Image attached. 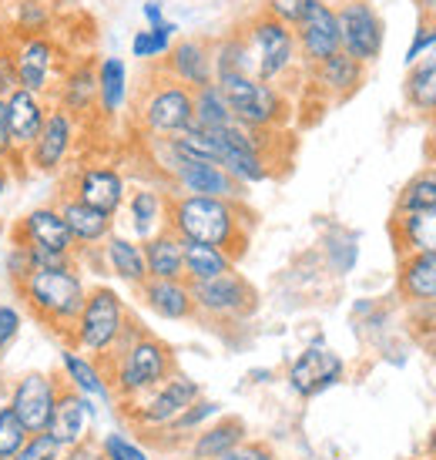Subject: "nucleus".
Segmentation results:
<instances>
[{
	"instance_id": "f257e3e1",
	"label": "nucleus",
	"mask_w": 436,
	"mask_h": 460,
	"mask_svg": "<svg viewBox=\"0 0 436 460\" xmlns=\"http://www.w3.org/2000/svg\"><path fill=\"white\" fill-rule=\"evenodd\" d=\"M168 229L175 232L181 243L218 245L239 262L249 249L252 229H256V212L249 208V202H231V199L171 195Z\"/></svg>"
},
{
	"instance_id": "f03ea898",
	"label": "nucleus",
	"mask_w": 436,
	"mask_h": 460,
	"mask_svg": "<svg viewBox=\"0 0 436 460\" xmlns=\"http://www.w3.org/2000/svg\"><path fill=\"white\" fill-rule=\"evenodd\" d=\"M21 306L48 326L54 336H65L74 326L77 313L88 299V282L81 276V266H61V269H34L17 289Z\"/></svg>"
},
{
	"instance_id": "7ed1b4c3",
	"label": "nucleus",
	"mask_w": 436,
	"mask_h": 460,
	"mask_svg": "<svg viewBox=\"0 0 436 460\" xmlns=\"http://www.w3.org/2000/svg\"><path fill=\"white\" fill-rule=\"evenodd\" d=\"M104 373H108L115 403H131L158 384H165L171 373H179V359L161 336L144 330L104 359Z\"/></svg>"
},
{
	"instance_id": "20e7f679",
	"label": "nucleus",
	"mask_w": 436,
	"mask_h": 460,
	"mask_svg": "<svg viewBox=\"0 0 436 460\" xmlns=\"http://www.w3.org/2000/svg\"><path fill=\"white\" fill-rule=\"evenodd\" d=\"M128 320L131 309L118 289H111V286H88V299H84L74 326L67 332V346H74V349L104 363L118 346V340H121Z\"/></svg>"
},
{
	"instance_id": "39448f33",
	"label": "nucleus",
	"mask_w": 436,
	"mask_h": 460,
	"mask_svg": "<svg viewBox=\"0 0 436 460\" xmlns=\"http://www.w3.org/2000/svg\"><path fill=\"white\" fill-rule=\"evenodd\" d=\"M242 38L249 44V58H252V75L266 84H279L283 88L292 75L302 71L299 61V44H295L292 27L269 17L266 11H256L242 27Z\"/></svg>"
},
{
	"instance_id": "423d86ee",
	"label": "nucleus",
	"mask_w": 436,
	"mask_h": 460,
	"mask_svg": "<svg viewBox=\"0 0 436 460\" xmlns=\"http://www.w3.org/2000/svg\"><path fill=\"white\" fill-rule=\"evenodd\" d=\"M215 84L229 98L235 121L245 128L283 131L292 118V102L279 84H266L256 75H218Z\"/></svg>"
},
{
	"instance_id": "0eeeda50",
	"label": "nucleus",
	"mask_w": 436,
	"mask_h": 460,
	"mask_svg": "<svg viewBox=\"0 0 436 460\" xmlns=\"http://www.w3.org/2000/svg\"><path fill=\"white\" fill-rule=\"evenodd\" d=\"M198 396H205L202 394V384L192 380L188 373L179 370L171 373L165 384H158L154 390L142 394L138 400H131V403H118V407H121V417L128 420V427L135 434L158 440L185 410L192 407Z\"/></svg>"
},
{
	"instance_id": "6e6552de",
	"label": "nucleus",
	"mask_w": 436,
	"mask_h": 460,
	"mask_svg": "<svg viewBox=\"0 0 436 460\" xmlns=\"http://www.w3.org/2000/svg\"><path fill=\"white\" fill-rule=\"evenodd\" d=\"M135 118H138V128L152 141L175 138V135L195 125L192 91L158 71L148 81V88L142 91L138 104H135Z\"/></svg>"
},
{
	"instance_id": "1a4fd4ad",
	"label": "nucleus",
	"mask_w": 436,
	"mask_h": 460,
	"mask_svg": "<svg viewBox=\"0 0 436 460\" xmlns=\"http://www.w3.org/2000/svg\"><path fill=\"white\" fill-rule=\"evenodd\" d=\"M195 320L218 323V326H231V323H245L258 309L256 286L245 279L239 269H231L225 276L208 282H195Z\"/></svg>"
},
{
	"instance_id": "9d476101",
	"label": "nucleus",
	"mask_w": 436,
	"mask_h": 460,
	"mask_svg": "<svg viewBox=\"0 0 436 460\" xmlns=\"http://www.w3.org/2000/svg\"><path fill=\"white\" fill-rule=\"evenodd\" d=\"M13 67H17V84L31 94H40L51 102V91L57 84L61 71L67 67V58L61 48L51 40V34H38V38H17L11 40Z\"/></svg>"
},
{
	"instance_id": "9b49d317",
	"label": "nucleus",
	"mask_w": 436,
	"mask_h": 460,
	"mask_svg": "<svg viewBox=\"0 0 436 460\" xmlns=\"http://www.w3.org/2000/svg\"><path fill=\"white\" fill-rule=\"evenodd\" d=\"M336 17H339L343 54L356 58L366 67L372 61H379L386 44V24L379 11L372 7V0H339L336 4Z\"/></svg>"
},
{
	"instance_id": "f8f14e48",
	"label": "nucleus",
	"mask_w": 436,
	"mask_h": 460,
	"mask_svg": "<svg viewBox=\"0 0 436 460\" xmlns=\"http://www.w3.org/2000/svg\"><path fill=\"white\" fill-rule=\"evenodd\" d=\"M61 390H65V380L54 370H27L11 384L7 407L21 417L27 434H44Z\"/></svg>"
},
{
	"instance_id": "ddd939ff",
	"label": "nucleus",
	"mask_w": 436,
	"mask_h": 460,
	"mask_svg": "<svg viewBox=\"0 0 436 460\" xmlns=\"http://www.w3.org/2000/svg\"><path fill=\"white\" fill-rule=\"evenodd\" d=\"M292 34H295V44H299V61H302V67L322 65L326 58L343 51L336 0H306L299 21L292 24Z\"/></svg>"
},
{
	"instance_id": "4468645a",
	"label": "nucleus",
	"mask_w": 436,
	"mask_h": 460,
	"mask_svg": "<svg viewBox=\"0 0 436 460\" xmlns=\"http://www.w3.org/2000/svg\"><path fill=\"white\" fill-rule=\"evenodd\" d=\"M77 138H81V121L51 104L44 128H40V135L34 138V145L27 148V155L21 162L31 172H38V175H57L71 162Z\"/></svg>"
},
{
	"instance_id": "2eb2a0df",
	"label": "nucleus",
	"mask_w": 436,
	"mask_h": 460,
	"mask_svg": "<svg viewBox=\"0 0 436 460\" xmlns=\"http://www.w3.org/2000/svg\"><path fill=\"white\" fill-rule=\"evenodd\" d=\"M346 380V363L339 353H333L329 346L316 340V343H309L299 357L289 363V370H285V384L292 390L299 400H316L322 396L326 390H333Z\"/></svg>"
},
{
	"instance_id": "dca6fc26",
	"label": "nucleus",
	"mask_w": 436,
	"mask_h": 460,
	"mask_svg": "<svg viewBox=\"0 0 436 460\" xmlns=\"http://www.w3.org/2000/svg\"><path fill=\"white\" fill-rule=\"evenodd\" d=\"M11 243L24 245V249H40V252H57V256H74V239L67 232L65 218L57 202H44L27 208L24 216L11 226Z\"/></svg>"
},
{
	"instance_id": "f3484780",
	"label": "nucleus",
	"mask_w": 436,
	"mask_h": 460,
	"mask_svg": "<svg viewBox=\"0 0 436 460\" xmlns=\"http://www.w3.org/2000/svg\"><path fill=\"white\" fill-rule=\"evenodd\" d=\"M131 181L128 175L115 165H81L74 168V175L67 179V195H74L77 202L91 205L98 212H108V216H121L125 208V199H128Z\"/></svg>"
},
{
	"instance_id": "a211bd4d",
	"label": "nucleus",
	"mask_w": 436,
	"mask_h": 460,
	"mask_svg": "<svg viewBox=\"0 0 436 460\" xmlns=\"http://www.w3.org/2000/svg\"><path fill=\"white\" fill-rule=\"evenodd\" d=\"M168 208H171V192L161 179L158 181H138L128 189V199H125V226H128V235L138 239V243H148L152 235L168 229Z\"/></svg>"
},
{
	"instance_id": "6ab92c4d",
	"label": "nucleus",
	"mask_w": 436,
	"mask_h": 460,
	"mask_svg": "<svg viewBox=\"0 0 436 460\" xmlns=\"http://www.w3.org/2000/svg\"><path fill=\"white\" fill-rule=\"evenodd\" d=\"M101 403H94L88 396L74 394V390H61L57 403H54V413L48 420V434L61 450L74 447V444H84L94 437V423L101 417Z\"/></svg>"
},
{
	"instance_id": "aec40b11",
	"label": "nucleus",
	"mask_w": 436,
	"mask_h": 460,
	"mask_svg": "<svg viewBox=\"0 0 436 460\" xmlns=\"http://www.w3.org/2000/svg\"><path fill=\"white\" fill-rule=\"evenodd\" d=\"M165 77L198 91L215 81V61H212V40L205 38H179L158 67Z\"/></svg>"
},
{
	"instance_id": "412c9836",
	"label": "nucleus",
	"mask_w": 436,
	"mask_h": 460,
	"mask_svg": "<svg viewBox=\"0 0 436 460\" xmlns=\"http://www.w3.org/2000/svg\"><path fill=\"white\" fill-rule=\"evenodd\" d=\"M302 75L309 81V91H316L319 98L326 102H349L356 91L366 84V65H360L356 58H349V54H333V58H326L322 65H312V67H302Z\"/></svg>"
},
{
	"instance_id": "4be33fe9",
	"label": "nucleus",
	"mask_w": 436,
	"mask_h": 460,
	"mask_svg": "<svg viewBox=\"0 0 436 460\" xmlns=\"http://www.w3.org/2000/svg\"><path fill=\"white\" fill-rule=\"evenodd\" d=\"M51 104L74 115L77 121H84L91 111H98V65L88 58L67 65L51 91Z\"/></svg>"
},
{
	"instance_id": "5701e85b",
	"label": "nucleus",
	"mask_w": 436,
	"mask_h": 460,
	"mask_svg": "<svg viewBox=\"0 0 436 460\" xmlns=\"http://www.w3.org/2000/svg\"><path fill=\"white\" fill-rule=\"evenodd\" d=\"M57 376L65 380L67 390L88 396L94 403H108V407L115 403L108 373H104V363L88 357V353H81V349H74V346L65 343V349L57 353Z\"/></svg>"
},
{
	"instance_id": "b1692460",
	"label": "nucleus",
	"mask_w": 436,
	"mask_h": 460,
	"mask_svg": "<svg viewBox=\"0 0 436 460\" xmlns=\"http://www.w3.org/2000/svg\"><path fill=\"white\" fill-rule=\"evenodd\" d=\"M48 111H51V102L40 98V94H31V91H24V88H17L13 94L4 98V115H7V131H11L17 162L24 158L27 148H31L34 138L40 135L44 121H48Z\"/></svg>"
},
{
	"instance_id": "393cba45",
	"label": "nucleus",
	"mask_w": 436,
	"mask_h": 460,
	"mask_svg": "<svg viewBox=\"0 0 436 460\" xmlns=\"http://www.w3.org/2000/svg\"><path fill=\"white\" fill-rule=\"evenodd\" d=\"M57 208H61V218H65L71 239H74L77 252H98L104 245V239L115 232V216L77 202L74 195H67V192L61 195V199H57Z\"/></svg>"
},
{
	"instance_id": "a878e982",
	"label": "nucleus",
	"mask_w": 436,
	"mask_h": 460,
	"mask_svg": "<svg viewBox=\"0 0 436 460\" xmlns=\"http://www.w3.org/2000/svg\"><path fill=\"white\" fill-rule=\"evenodd\" d=\"M142 306L168 323H185L195 320V299H192V282L185 279H148L144 286L135 289Z\"/></svg>"
},
{
	"instance_id": "bb28decb",
	"label": "nucleus",
	"mask_w": 436,
	"mask_h": 460,
	"mask_svg": "<svg viewBox=\"0 0 436 460\" xmlns=\"http://www.w3.org/2000/svg\"><path fill=\"white\" fill-rule=\"evenodd\" d=\"M242 440H249V427H245L242 417H231V413L225 417L222 413L185 444V454H188V460H222L229 457Z\"/></svg>"
},
{
	"instance_id": "cd10ccee",
	"label": "nucleus",
	"mask_w": 436,
	"mask_h": 460,
	"mask_svg": "<svg viewBox=\"0 0 436 460\" xmlns=\"http://www.w3.org/2000/svg\"><path fill=\"white\" fill-rule=\"evenodd\" d=\"M98 256H101V266L115 276L118 282H125L131 289H138L148 282V269H144V249L138 239H131L125 232H111L104 245L98 249Z\"/></svg>"
},
{
	"instance_id": "c85d7f7f",
	"label": "nucleus",
	"mask_w": 436,
	"mask_h": 460,
	"mask_svg": "<svg viewBox=\"0 0 436 460\" xmlns=\"http://www.w3.org/2000/svg\"><path fill=\"white\" fill-rule=\"evenodd\" d=\"M397 293H399V299H403V306L433 303L436 299V252L399 256Z\"/></svg>"
},
{
	"instance_id": "c756f323",
	"label": "nucleus",
	"mask_w": 436,
	"mask_h": 460,
	"mask_svg": "<svg viewBox=\"0 0 436 460\" xmlns=\"http://www.w3.org/2000/svg\"><path fill=\"white\" fill-rule=\"evenodd\" d=\"M389 232H393L397 256L436 252V208H430V212H410V216H393Z\"/></svg>"
},
{
	"instance_id": "7c9ffc66",
	"label": "nucleus",
	"mask_w": 436,
	"mask_h": 460,
	"mask_svg": "<svg viewBox=\"0 0 436 460\" xmlns=\"http://www.w3.org/2000/svg\"><path fill=\"white\" fill-rule=\"evenodd\" d=\"M131 94V75L128 65L115 58V54H104L98 61V111L104 118H118L125 111Z\"/></svg>"
},
{
	"instance_id": "2f4dec72",
	"label": "nucleus",
	"mask_w": 436,
	"mask_h": 460,
	"mask_svg": "<svg viewBox=\"0 0 436 460\" xmlns=\"http://www.w3.org/2000/svg\"><path fill=\"white\" fill-rule=\"evenodd\" d=\"M142 249L148 279H185V243L171 229L152 235Z\"/></svg>"
},
{
	"instance_id": "473e14b6",
	"label": "nucleus",
	"mask_w": 436,
	"mask_h": 460,
	"mask_svg": "<svg viewBox=\"0 0 436 460\" xmlns=\"http://www.w3.org/2000/svg\"><path fill=\"white\" fill-rule=\"evenodd\" d=\"M403 102L413 115L420 118H436V58H426L420 65L406 67L403 77Z\"/></svg>"
},
{
	"instance_id": "72a5a7b5",
	"label": "nucleus",
	"mask_w": 436,
	"mask_h": 460,
	"mask_svg": "<svg viewBox=\"0 0 436 460\" xmlns=\"http://www.w3.org/2000/svg\"><path fill=\"white\" fill-rule=\"evenodd\" d=\"M235 269V256H229L218 245L185 243V282H208Z\"/></svg>"
},
{
	"instance_id": "f704fd0d",
	"label": "nucleus",
	"mask_w": 436,
	"mask_h": 460,
	"mask_svg": "<svg viewBox=\"0 0 436 460\" xmlns=\"http://www.w3.org/2000/svg\"><path fill=\"white\" fill-rule=\"evenodd\" d=\"M192 102H195V128L202 131H225L231 125H239L235 115H231V104L229 98L222 94L215 81L205 84V88L192 91Z\"/></svg>"
},
{
	"instance_id": "c9c22d12",
	"label": "nucleus",
	"mask_w": 436,
	"mask_h": 460,
	"mask_svg": "<svg viewBox=\"0 0 436 460\" xmlns=\"http://www.w3.org/2000/svg\"><path fill=\"white\" fill-rule=\"evenodd\" d=\"M212 61H215V77L218 75H252L249 44H245L239 27L212 40Z\"/></svg>"
},
{
	"instance_id": "e433bc0d",
	"label": "nucleus",
	"mask_w": 436,
	"mask_h": 460,
	"mask_svg": "<svg viewBox=\"0 0 436 460\" xmlns=\"http://www.w3.org/2000/svg\"><path fill=\"white\" fill-rule=\"evenodd\" d=\"M179 40V24L175 21H161L154 27H142L131 34V58L138 61H165L171 44Z\"/></svg>"
},
{
	"instance_id": "4c0bfd02",
	"label": "nucleus",
	"mask_w": 436,
	"mask_h": 460,
	"mask_svg": "<svg viewBox=\"0 0 436 460\" xmlns=\"http://www.w3.org/2000/svg\"><path fill=\"white\" fill-rule=\"evenodd\" d=\"M215 417H222V403H218V400H208V396H198L192 407L185 410V413H181L179 420L171 423L161 437L175 440V444H188V440H192L202 427H208ZM161 437H158V440H161Z\"/></svg>"
},
{
	"instance_id": "58836bf2",
	"label": "nucleus",
	"mask_w": 436,
	"mask_h": 460,
	"mask_svg": "<svg viewBox=\"0 0 436 460\" xmlns=\"http://www.w3.org/2000/svg\"><path fill=\"white\" fill-rule=\"evenodd\" d=\"M322 252H326V262H329L336 276H349L356 269V259H360V235L343 229V226H336V229L326 232Z\"/></svg>"
},
{
	"instance_id": "ea45409f",
	"label": "nucleus",
	"mask_w": 436,
	"mask_h": 460,
	"mask_svg": "<svg viewBox=\"0 0 436 460\" xmlns=\"http://www.w3.org/2000/svg\"><path fill=\"white\" fill-rule=\"evenodd\" d=\"M11 24L17 38H38L48 34L54 24V11L48 0H13L11 4Z\"/></svg>"
},
{
	"instance_id": "a19ab883",
	"label": "nucleus",
	"mask_w": 436,
	"mask_h": 460,
	"mask_svg": "<svg viewBox=\"0 0 436 460\" xmlns=\"http://www.w3.org/2000/svg\"><path fill=\"white\" fill-rule=\"evenodd\" d=\"M436 208V175L426 168L420 175H413L397 195L393 216H410V212H430Z\"/></svg>"
},
{
	"instance_id": "79ce46f5",
	"label": "nucleus",
	"mask_w": 436,
	"mask_h": 460,
	"mask_svg": "<svg viewBox=\"0 0 436 460\" xmlns=\"http://www.w3.org/2000/svg\"><path fill=\"white\" fill-rule=\"evenodd\" d=\"M98 444H101L104 460H152V454H148L142 440H135L125 430H108Z\"/></svg>"
},
{
	"instance_id": "37998d69",
	"label": "nucleus",
	"mask_w": 436,
	"mask_h": 460,
	"mask_svg": "<svg viewBox=\"0 0 436 460\" xmlns=\"http://www.w3.org/2000/svg\"><path fill=\"white\" fill-rule=\"evenodd\" d=\"M27 437L31 434H27V427L21 423V417L4 403L0 407V460H13V454L24 447Z\"/></svg>"
},
{
	"instance_id": "c03bdc74",
	"label": "nucleus",
	"mask_w": 436,
	"mask_h": 460,
	"mask_svg": "<svg viewBox=\"0 0 436 460\" xmlns=\"http://www.w3.org/2000/svg\"><path fill=\"white\" fill-rule=\"evenodd\" d=\"M426 58H436V21H420V27L413 31V40L406 48V67L420 65Z\"/></svg>"
},
{
	"instance_id": "a18cd8bd",
	"label": "nucleus",
	"mask_w": 436,
	"mask_h": 460,
	"mask_svg": "<svg viewBox=\"0 0 436 460\" xmlns=\"http://www.w3.org/2000/svg\"><path fill=\"white\" fill-rule=\"evenodd\" d=\"M406 316H410V330L416 340L436 346V299L433 303H416V306H406Z\"/></svg>"
},
{
	"instance_id": "49530a36",
	"label": "nucleus",
	"mask_w": 436,
	"mask_h": 460,
	"mask_svg": "<svg viewBox=\"0 0 436 460\" xmlns=\"http://www.w3.org/2000/svg\"><path fill=\"white\" fill-rule=\"evenodd\" d=\"M21 326H24V313L17 303H0V357L21 340Z\"/></svg>"
},
{
	"instance_id": "de8ad7c7",
	"label": "nucleus",
	"mask_w": 436,
	"mask_h": 460,
	"mask_svg": "<svg viewBox=\"0 0 436 460\" xmlns=\"http://www.w3.org/2000/svg\"><path fill=\"white\" fill-rule=\"evenodd\" d=\"M13 460H61V447L51 440V434H31L24 440V447L13 454Z\"/></svg>"
},
{
	"instance_id": "09e8293b",
	"label": "nucleus",
	"mask_w": 436,
	"mask_h": 460,
	"mask_svg": "<svg viewBox=\"0 0 436 460\" xmlns=\"http://www.w3.org/2000/svg\"><path fill=\"white\" fill-rule=\"evenodd\" d=\"M4 272H7V279H11V286L17 289L21 282L34 272V262H31V252H27L24 245H13L7 249V256H4Z\"/></svg>"
},
{
	"instance_id": "8fccbe9b",
	"label": "nucleus",
	"mask_w": 436,
	"mask_h": 460,
	"mask_svg": "<svg viewBox=\"0 0 436 460\" xmlns=\"http://www.w3.org/2000/svg\"><path fill=\"white\" fill-rule=\"evenodd\" d=\"M17 88H21V84H17V67H13L11 40H4V44H0V98L13 94Z\"/></svg>"
},
{
	"instance_id": "3c124183",
	"label": "nucleus",
	"mask_w": 436,
	"mask_h": 460,
	"mask_svg": "<svg viewBox=\"0 0 436 460\" xmlns=\"http://www.w3.org/2000/svg\"><path fill=\"white\" fill-rule=\"evenodd\" d=\"M306 7V0H262V11L275 17V21H283V24L292 27L299 21V13Z\"/></svg>"
},
{
	"instance_id": "603ef678",
	"label": "nucleus",
	"mask_w": 436,
	"mask_h": 460,
	"mask_svg": "<svg viewBox=\"0 0 436 460\" xmlns=\"http://www.w3.org/2000/svg\"><path fill=\"white\" fill-rule=\"evenodd\" d=\"M222 460H279V454H275L266 440H242L229 457H222Z\"/></svg>"
},
{
	"instance_id": "864d4df0",
	"label": "nucleus",
	"mask_w": 436,
	"mask_h": 460,
	"mask_svg": "<svg viewBox=\"0 0 436 460\" xmlns=\"http://www.w3.org/2000/svg\"><path fill=\"white\" fill-rule=\"evenodd\" d=\"M61 460H104V454H101V444L91 437L84 444H74V447L61 450Z\"/></svg>"
},
{
	"instance_id": "5fc2aeb1",
	"label": "nucleus",
	"mask_w": 436,
	"mask_h": 460,
	"mask_svg": "<svg viewBox=\"0 0 436 460\" xmlns=\"http://www.w3.org/2000/svg\"><path fill=\"white\" fill-rule=\"evenodd\" d=\"M13 158H17V155H13V141H11V131H7V115H4V98H0V165H7Z\"/></svg>"
},
{
	"instance_id": "6e6d98bb",
	"label": "nucleus",
	"mask_w": 436,
	"mask_h": 460,
	"mask_svg": "<svg viewBox=\"0 0 436 460\" xmlns=\"http://www.w3.org/2000/svg\"><path fill=\"white\" fill-rule=\"evenodd\" d=\"M142 17H144V27H154V24H161V21H168V17H165V4H161V0H144V4H142Z\"/></svg>"
},
{
	"instance_id": "4d7b16f0",
	"label": "nucleus",
	"mask_w": 436,
	"mask_h": 460,
	"mask_svg": "<svg viewBox=\"0 0 436 460\" xmlns=\"http://www.w3.org/2000/svg\"><path fill=\"white\" fill-rule=\"evenodd\" d=\"M416 7H420L423 21H436V0H416Z\"/></svg>"
},
{
	"instance_id": "13d9d810",
	"label": "nucleus",
	"mask_w": 436,
	"mask_h": 460,
	"mask_svg": "<svg viewBox=\"0 0 436 460\" xmlns=\"http://www.w3.org/2000/svg\"><path fill=\"white\" fill-rule=\"evenodd\" d=\"M436 125V121H433ZM426 162L436 168V128H433V135H430V141H426Z\"/></svg>"
},
{
	"instance_id": "bf43d9fd",
	"label": "nucleus",
	"mask_w": 436,
	"mask_h": 460,
	"mask_svg": "<svg viewBox=\"0 0 436 460\" xmlns=\"http://www.w3.org/2000/svg\"><path fill=\"white\" fill-rule=\"evenodd\" d=\"M426 457H430V460H436V427H433V434H430V437H426Z\"/></svg>"
},
{
	"instance_id": "052dcab7",
	"label": "nucleus",
	"mask_w": 436,
	"mask_h": 460,
	"mask_svg": "<svg viewBox=\"0 0 436 460\" xmlns=\"http://www.w3.org/2000/svg\"><path fill=\"white\" fill-rule=\"evenodd\" d=\"M7 185H11V175H7L4 165H0V199H4V192H7Z\"/></svg>"
},
{
	"instance_id": "680f3d73",
	"label": "nucleus",
	"mask_w": 436,
	"mask_h": 460,
	"mask_svg": "<svg viewBox=\"0 0 436 460\" xmlns=\"http://www.w3.org/2000/svg\"><path fill=\"white\" fill-rule=\"evenodd\" d=\"M430 172H433V175H436V168H430Z\"/></svg>"
},
{
	"instance_id": "e2e57ef3",
	"label": "nucleus",
	"mask_w": 436,
	"mask_h": 460,
	"mask_svg": "<svg viewBox=\"0 0 436 460\" xmlns=\"http://www.w3.org/2000/svg\"><path fill=\"white\" fill-rule=\"evenodd\" d=\"M433 121H436V118H433Z\"/></svg>"
},
{
	"instance_id": "0e129e2a",
	"label": "nucleus",
	"mask_w": 436,
	"mask_h": 460,
	"mask_svg": "<svg viewBox=\"0 0 436 460\" xmlns=\"http://www.w3.org/2000/svg\"><path fill=\"white\" fill-rule=\"evenodd\" d=\"M433 349H436V346H433Z\"/></svg>"
},
{
	"instance_id": "69168bd1",
	"label": "nucleus",
	"mask_w": 436,
	"mask_h": 460,
	"mask_svg": "<svg viewBox=\"0 0 436 460\" xmlns=\"http://www.w3.org/2000/svg\"><path fill=\"white\" fill-rule=\"evenodd\" d=\"M426 460H430V457H426Z\"/></svg>"
}]
</instances>
